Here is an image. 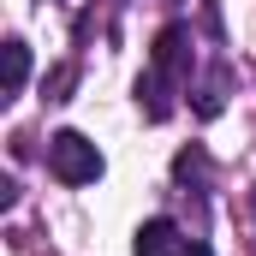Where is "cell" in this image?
Returning <instances> with one entry per match:
<instances>
[{
  "label": "cell",
  "instance_id": "6da1fadb",
  "mask_svg": "<svg viewBox=\"0 0 256 256\" xmlns=\"http://www.w3.org/2000/svg\"><path fill=\"white\" fill-rule=\"evenodd\" d=\"M191 30L185 24H167L161 36H155V48H149V72L137 78V108H143V120L149 126H161V120H173V108H179V96L191 90Z\"/></svg>",
  "mask_w": 256,
  "mask_h": 256
},
{
  "label": "cell",
  "instance_id": "7a4b0ae2",
  "mask_svg": "<svg viewBox=\"0 0 256 256\" xmlns=\"http://www.w3.org/2000/svg\"><path fill=\"white\" fill-rule=\"evenodd\" d=\"M48 173L60 185H96L102 179V149L84 131H54L48 137Z\"/></svg>",
  "mask_w": 256,
  "mask_h": 256
},
{
  "label": "cell",
  "instance_id": "3957f363",
  "mask_svg": "<svg viewBox=\"0 0 256 256\" xmlns=\"http://www.w3.org/2000/svg\"><path fill=\"white\" fill-rule=\"evenodd\" d=\"M232 84H238V78H232V66H226V60H214L202 78H191V96H185V102H191V114H196V120H214V114H226V102H232Z\"/></svg>",
  "mask_w": 256,
  "mask_h": 256
},
{
  "label": "cell",
  "instance_id": "277c9868",
  "mask_svg": "<svg viewBox=\"0 0 256 256\" xmlns=\"http://www.w3.org/2000/svg\"><path fill=\"white\" fill-rule=\"evenodd\" d=\"M185 244H191V238H185L167 214H149V220L137 226V238H131V256H179Z\"/></svg>",
  "mask_w": 256,
  "mask_h": 256
},
{
  "label": "cell",
  "instance_id": "5b68a950",
  "mask_svg": "<svg viewBox=\"0 0 256 256\" xmlns=\"http://www.w3.org/2000/svg\"><path fill=\"white\" fill-rule=\"evenodd\" d=\"M24 84H30V48L12 36V42H6V78H0V102L24 96Z\"/></svg>",
  "mask_w": 256,
  "mask_h": 256
},
{
  "label": "cell",
  "instance_id": "8992f818",
  "mask_svg": "<svg viewBox=\"0 0 256 256\" xmlns=\"http://www.w3.org/2000/svg\"><path fill=\"white\" fill-rule=\"evenodd\" d=\"M173 179H179V185H185V191H202V185H208V155H202V149H179V161H173Z\"/></svg>",
  "mask_w": 256,
  "mask_h": 256
},
{
  "label": "cell",
  "instance_id": "52a82bcc",
  "mask_svg": "<svg viewBox=\"0 0 256 256\" xmlns=\"http://www.w3.org/2000/svg\"><path fill=\"white\" fill-rule=\"evenodd\" d=\"M72 84H78V66H54L42 90H48V102H66V96H72Z\"/></svg>",
  "mask_w": 256,
  "mask_h": 256
},
{
  "label": "cell",
  "instance_id": "ba28073f",
  "mask_svg": "<svg viewBox=\"0 0 256 256\" xmlns=\"http://www.w3.org/2000/svg\"><path fill=\"white\" fill-rule=\"evenodd\" d=\"M179 256H208V244H196V238H191V244H185Z\"/></svg>",
  "mask_w": 256,
  "mask_h": 256
},
{
  "label": "cell",
  "instance_id": "9c48e42d",
  "mask_svg": "<svg viewBox=\"0 0 256 256\" xmlns=\"http://www.w3.org/2000/svg\"><path fill=\"white\" fill-rule=\"evenodd\" d=\"M250 226H256V185H250Z\"/></svg>",
  "mask_w": 256,
  "mask_h": 256
}]
</instances>
